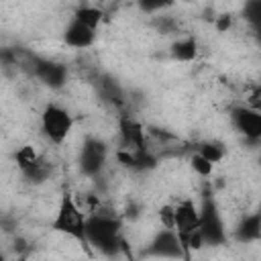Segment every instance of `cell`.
Returning <instances> with one entry per match:
<instances>
[{
	"mask_svg": "<svg viewBox=\"0 0 261 261\" xmlns=\"http://www.w3.org/2000/svg\"><path fill=\"white\" fill-rule=\"evenodd\" d=\"M86 243L106 255L112 257L120 251L122 245V237H120V220L110 216V214H90L86 218Z\"/></svg>",
	"mask_w": 261,
	"mask_h": 261,
	"instance_id": "cell-1",
	"label": "cell"
},
{
	"mask_svg": "<svg viewBox=\"0 0 261 261\" xmlns=\"http://www.w3.org/2000/svg\"><path fill=\"white\" fill-rule=\"evenodd\" d=\"M86 212L77 206L71 194H63L55 212V218L51 222V228L55 232H61L65 237H71L80 243H86Z\"/></svg>",
	"mask_w": 261,
	"mask_h": 261,
	"instance_id": "cell-2",
	"label": "cell"
},
{
	"mask_svg": "<svg viewBox=\"0 0 261 261\" xmlns=\"http://www.w3.org/2000/svg\"><path fill=\"white\" fill-rule=\"evenodd\" d=\"M200 212V222H198V232L208 247H220L226 243V228L224 220L220 216L218 204L212 198V194H204L202 204L198 206Z\"/></svg>",
	"mask_w": 261,
	"mask_h": 261,
	"instance_id": "cell-3",
	"label": "cell"
},
{
	"mask_svg": "<svg viewBox=\"0 0 261 261\" xmlns=\"http://www.w3.org/2000/svg\"><path fill=\"white\" fill-rule=\"evenodd\" d=\"M73 128V116L67 108L59 104H47L41 114V130L47 141L53 145H61Z\"/></svg>",
	"mask_w": 261,
	"mask_h": 261,
	"instance_id": "cell-4",
	"label": "cell"
},
{
	"mask_svg": "<svg viewBox=\"0 0 261 261\" xmlns=\"http://www.w3.org/2000/svg\"><path fill=\"white\" fill-rule=\"evenodd\" d=\"M108 159V145L98 137H86L82 141L80 153H77V167L80 173L86 177H96L104 169Z\"/></svg>",
	"mask_w": 261,
	"mask_h": 261,
	"instance_id": "cell-5",
	"label": "cell"
},
{
	"mask_svg": "<svg viewBox=\"0 0 261 261\" xmlns=\"http://www.w3.org/2000/svg\"><path fill=\"white\" fill-rule=\"evenodd\" d=\"M145 257H153V259H181L184 257V249L179 243V237L175 234V230H167V228H159L153 239L149 241V245L143 251Z\"/></svg>",
	"mask_w": 261,
	"mask_h": 261,
	"instance_id": "cell-6",
	"label": "cell"
},
{
	"mask_svg": "<svg viewBox=\"0 0 261 261\" xmlns=\"http://www.w3.org/2000/svg\"><path fill=\"white\" fill-rule=\"evenodd\" d=\"M230 122L247 141L257 143L261 139V112L257 108H251L249 104L230 108Z\"/></svg>",
	"mask_w": 261,
	"mask_h": 261,
	"instance_id": "cell-7",
	"label": "cell"
},
{
	"mask_svg": "<svg viewBox=\"0 0 261 261\" xmlns=\"http://www.w3.org/2000/svg\"><path fill=\"white\" fill-rule=\"evenodd\" d=\"M33 73H35L37 80H41L51 90H59L67 82V67L59 61L45 59V57H35L33 59Z\"/></svg>",
	"mask_w": 261,
	"mask_h": 261,
	"instance_id": "cell-8",
	"label": "cell"
},
{
	"mask_svg": "<svg viewBox=\"0 0 261 261\" xmlns=\"http://www.w3.org/2000/svg\"><path fill=\"white\" fill-rule=\"evenodd\" d=\"M198 222H200V212L194 200L186 198L177 206H173V230L179 239L198 230Z\"/></svg>",
	"mask_w": 261,
	"mask_h": 261,
	"instance_id": "cell-9",
	"label": "cell"
},
{
	"mask_svg": "<svg viewBox=\"0 0 261 261\" xmlns=\"http://www.w3.org/2000/svg\"><path fill=\"white\" fill-rule=\"evenodd\" d=\"M118 135H120V145L124 151H143L147 149L145 141V126L133 118V116H120L118 122Z\"/></svg>",
	"mask_w": 261,
	"mask_h": 261,
	"instance_id": "cell-10",
	"label": "cell"
},
{
	"mask_svg": "<svg viewBox=\"0 0 261 261\" xmlns=\"http://www.w3.org/2000/svg\"><path fill=\"white\" fill-rule=\"evenodd\" d=\"M94 41H96V31L71 16L63 29V43L73 49H88L94 45Z\"/></svg>",
	"mask_w": 261,
	"mask_h": 261,
	"instance_id": "cell-11",
	"label": "cell"
},
{
	"mask_svg": "<svg viewBox=\"0 0 261 261\" xmlns=\"http://www.w3.org/2000/svg\"><path fill=\"white\" fill-rule=\"evenodd\" d=\"M234 239L239 243H255L261 239V214L253 212L241 218V222L234 228Z\"/></svg>",
	"mask_w": 261,
	"mask_h": 261,
	"instance_id": "cell-12",
	"label": "cell"
},
{
	"mask_svg": "<svg viewBox=\"0 0 261 261\" xmlns=\"http://www.w3.org/2000/svg\"><path fill=\"white\" fill-rule=\"evenodd\" d=\"M169 53L175 61H194L198 55V41L194 37H179L171 43Z\"/></svg>",
	"mask_w": 261,
	"mask_h": 261,
	"instance_id": "cell-13",
	"label": "cell"
},
{
	"mask_svg": "<svg viewBox=\"0 0 261 261\" xmlns=\"http://www.w3.org/2000/svg\"><path fill=\"white\" fill-rule=\"evenodd\" d=\"M102 10L98 8V6H92V4H82V6H77L75 10H73V18L75 20H80L82 24H86V27H90V29H98V24L102 22Z\"/></svg>",
	"mask_w": 261,
	"mask_h": 261,
	"instance_id": "cell-14",
	"label": "cell"
},
{
	"mask_svg": "<svg viewBox=\"0 0 261 261\" xmlns=\"http://www.w3.org/2000/svg\"><path fill=\"white\" fill-rule=\"evenodd\" d=\"M49 175H51V161H47L43 155L39 157V161H37L31 169H27V171L22 173V177H24L29 184H33V186H39V184L47 181Z\"/></svg>",
	"mask_w": 261,
	"mask_h": 261,
	"instance_id": "cell-15",
	"label": "cell"
},
{
	"mask_svg": "<svg viewBox=\"0 0 261 261\" xmlns=\"http://www.w3.org/2000/svg\"><path fill=\"white\" fill-rule=\"evenodd\" d=\"M196 153H200L208 163L216 165V163H220V161L224 159L226 149H224V145L218 143V141H204V143L198 145V151H196Z\"/></svg>",
	"mask_w": 261,
	"mask_h": 261,
	"instance_id": "cell-16",
	"label": "cell"
},
{
	"mask_svg": "<svg viewBox=\"0 0 261 261\" xmlns=\"http://www.w3.org/2000/svg\"><path fill=\"white\" fill-rule=\"evenodd\" d=\"M39 153L33 145H22L16 153H14V161H16V167L20 169V173H24L27 169H31L37 161H39Z\"/></svg>",
	"mask_w": 261,
	"mask_h": 261,
	"instance_id": "cell-17",
	"label": "cell"
},
{
	"mask_svg": "<svg viewBox=\"0 0 261 261\" xmlns=\"http://www.w3.org/2000/svg\"><path fill=\"white\" fill-rule=\"evenodd\" d=\"M190 167H192L194 173H198V175H202V177H210V175H212V169H214V165L208 163L200 153H192V157H190Z\"/></svg>",
	"mask_w": 261,
	"mask_h": 261,
	"instance_id": "cell-18",
	"label": "cell"
},
{
	"mask_svg": "<svg viewBox=\"0 0 261 261\" xmlns=\"http://www.w3.org/2000/svg\"><path fill=\"white\" fill-rule=\"evenodd\" d=\"M159 220H161V228L173 230V206L165 204L159 208Z\"/></svg>",
	"mask_w": 261,
	"mask_h": 261,
	"instance_id": "cell-19",
	"label": "cell"
},
{
	"mask_svg": "<svg viewBox=\"0 0 261 261\" xmlns=\"http://www.w3.org/2000/svg\"><path fill=\"white\" fill-rule=\"evenodd\" d=\"M245 16H247V20H251V22H255L259 16H261V2H247L245 4Z\"/></svg>",
	"mask_w": 261,
	"mask_h": 261,
	"instance_id": "cell-20",
	"label": "cell"
},
{
	"mask_svg": "<svg viewBox=\"0 0 261 261\" xmlns=\"http://www.w3.org/2000/svg\"><path fill=\"white\" fill-rule=\"evenodd\" d=\"M230 24H232V16H230V14H222V16L216 18V29H218L220 33H224L226 29H230Z\"/></svg>",
	"mask_w": 261,
	"mask_h": 261,
	"instance_id": "cell-21",
	"label": "cell"
},
{
	"mask_svg": "<svg viewBox=\"0 0 261 261\" xmlns=\"http://www.w3.org/2000/svg\"><path fill=\"white\" fill-rule=\"evenodd\" d=\"M0 118H2V114H0Z\"/></svg>",
	"mask_w": 261,
	"mask_h": 261,
	"instance_id": "cell-22",
	"label": "cell"
}]
</instances>
